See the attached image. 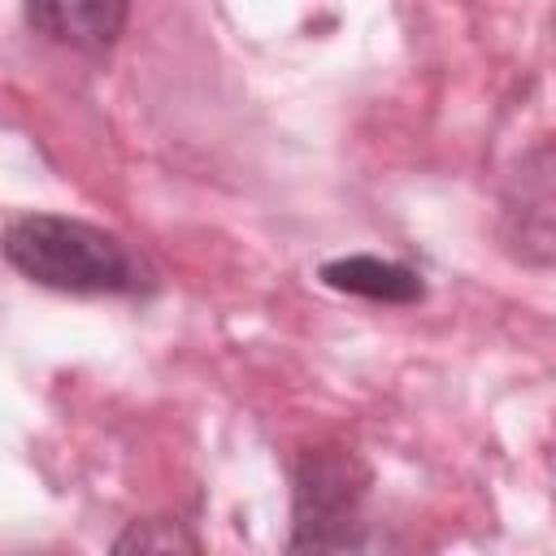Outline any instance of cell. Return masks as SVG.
Instances as JSON below:
<instances>
[{
  "label": "cell",
  "mask_w": 556,
  "mask_h": 556,
  "mask_svg": "<svg viewBox=\"0 0 556 556\" xmlns=\"http://www.w3.org/2000/svg\"><path fill=\"white\" fill-rule=\"evenodd\" d=\"M113 547H117V552H174V547L195 552L200 543H195L178 521H135Z\"/></svg>",
  "instance_id": "cell-5"
},
{
  "label": "cell",
  "mask_w": 556,
  "mask_h": 556,
  "mask_svg": "<svg viewBox=\"0 0 556 556\" xmlns=\"http://www.w3.org/2000/svg\"><path fill=\"white\" fill-rule=\"evenodd\" d=\"M365 469L348 452H308L295 473V547L352 543Z\"/></svg>",
  "instance_id": "cell-2"
},
{
  "label": "cell",
  "mask_w": 556,
  "mask_h": 556,
  "mask_svg": "<svg viewBox=\"0 0 556 556\" xmlns=\"http://www.w3.org/2000/svg\"><path fill=\"white\" fill-rule=\"evenodd\" d=\"M321 282L348 295L382 300V304H413L421 300V278L408 265L378 261V256H339L321 265Z\"/></svg>",
  "instance_id": "cell-4"
},
{
  "label": "cell",
  "mask_w": 556,
  "mask_h": 556,
  "mask_svg": "<svg viewBox=\"0 0 556 556\" xmlns=\"http://www.w3.org/2000/svg\"><path fill=\"white\" fill-rule=\"evenodd\" d=\"M0 248L17 274L52 291L117 295L143 287V265L135 261V252L117 235L78 217H56V213L13 217L4 226Z\"/></svg>",
  "instance_id": "cell-1"
},
{
  "label": "cell",
  "mask_w": 556,
  "mask_h": 556,
  "mask_svg": "<svg viewBox=\"0 0 556 556\" xmlns=\"http://www.w3.org/2000/svg\"><path fill=\"white\" fill-rule=\"evenodd\" d=\"M130 13V0H26V17L48 39L78 48V52H104L122 35Z\"/></svg>",
  "instance_id": "cell-3"
}]
</instances>
